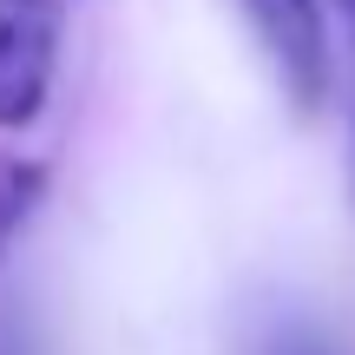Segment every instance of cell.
I'll use <instances>...</instances> for the list:
<instances>
[{
    "label": "cell",
    "instance_id": "cell-1",
    "mask_svg": "<svg viewBox=\"0 0 355 355\" xmlns=\"http://www.w3.org/2000/svg\"><path fill=\"white\" fill-rule=\"evenodd\" d=\"M73 0H0V132H20L46 112Z\"/></svg>",
    "mask_w": 355,
    "mask_h": 355
},
{
    "label": "cell",
    "instance_id": "cell-2",
    "mask_svg": "<svg viewBox=\"0 0 355 355\" xmlns=\"http://www.w3.org/2000/svg\"><path fill=\"white\" fill-rule=\"evenodd\" d=\"M243 20H250L257 46H263L270 73L283 79L296 112H322L336 86V53H329V20H322V0H237Z\"/></svg>",
    "mask_w": 355,
    "mask_h": 355
},
{
    "label": "cell",
    "instance_id": "cell-3",
    "mask_svg": "<svg viewBox=\"0 0 355 355\" xmlns=\"http://www.w3.org/2000/svg\"><path fill=\"white\" fill-rule=\"evenodd\" d=\"M40 198H46V165H33L20 152H0V263H7L13 237L33 224Z\"/></svg>",
    "mask_w": 355,
    "mask_h": 355
},
{
    "label": "cell",
    "instance_id": "cell-4",
    "mask_svg": "<svg viewBox=\"0 0 355 355\" xmlns=\"http://www.w3.org/2000/svg\"><path fill=\"white\" fill-rule=\"evenodd\" d=\"M263 355H329V349H322L309 329H283V336H270V349H263Z\"/></svg>",
    "mask_w": 355,
    "mask_h": 355
},
{
    "label": "cell",
    "instance_id": "cell-5",
    "mask_svg": "<svg viewBox=\"0 0 355 355\" xmlns=\"http://www.w3.org/2000/svg\"><path fill=\"white\" fill-rule=\"evenodd\" d=\"M343 7H349V20H355V0H343Z\"/></svg>",
    "mask_w": 355,
    "mask_h": 355
}]
</instances>
